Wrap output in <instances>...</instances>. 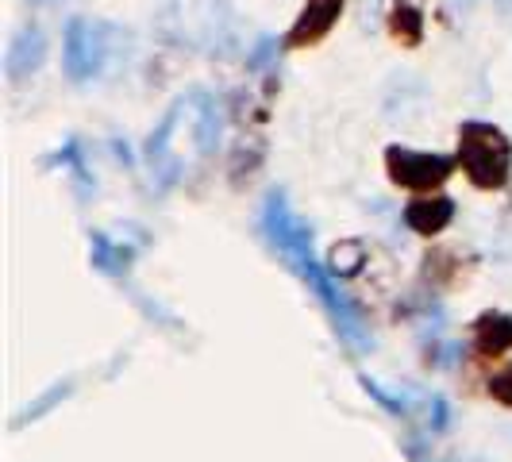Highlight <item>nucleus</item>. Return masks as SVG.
<instances>
[{"instance_id": "obj_16", "label": "nucleus", "mask_w": 512, "mask_h": 462, "mask_svg": "<svg viewBox=\"0 0 512 462\" xmlns=\"http://www.w3.org/2000/svg\"><path fill=\"white\" fill-rule=\"evenodd\" d=\"M362 382V389H366V393H370V397H374V401H378V405H382L385 412H393V416H405V401H401V397H393V393H385L382 385L374 382V378H359Z\"/></svg>"}, {"instance_id": "obj_1", "label": "nucleus", "mask_w": 512, "mask_h": 462, "mask_svg": "<svg viewBox=\"0 0 512 462\" xmlns=\"http://www.w3.org/2000/svg\"><path fill=\"white\" fill-rule=\"evenodd\" d=\"M262 231H266L270 247L285 258V266H289V270L312 289V297L324 305L335 335H339L355 355L370 351V347H374V335H370V328H366L362 312L347 301V293L335 285V278L324 270V262L316 258V251H312V228L289 208V197H285L282 189H274V193L266 197V208H262Z\"/></svg>"}, {"instance_id": "obj_15", "label": "nucleus", "mask_w": 512, "mask_h": 462, "mask_svg": "<svg viewBox=\"0 0 512 462\" xmlns=\"http://www.w3.org/2000/svg\"><path fill=\"white\" fill-rule=\"evenodd\" d=\"M486 393L497 401V405H505V409H512V366H505V370H497L493 378L486 382Z\"/></svg>"}, {"instance_id": "obj_14", "label": "nucleus", "mask_w": 512, "mask_h": 462, "mask_svg": "<svg viewBox=\"0 0 512 462\" xmlns=\"http://www.w3.org/2000/svg\"><path fill=\"white\" fill-rule=\"evenodd\" d=\"M282 47H285V43H278L274 35H262L255 47H251V54H247V70H251V74L266 70V66L278 58V51H282Z\"/></svg>"}, {"instance_id": "obj_7", "label": "nucleus", "mask_w": 512, "mask_h": 462, "mask_svg": "<svg viewBox=\"0 0 512 462\" xmlns=\"http://www.w3.org/2000/svg\"><path fill=\"white\" fill-rule=\"evenodd\" d=\"M343 4H347V0H305L297 24L289 27V35H285V47H289V51L316 47V43L335 27L339 12H343Z\"/></svg>"}, {"instance_id": "obj_3", "label": "nucleus", "mask_w": 512, "mask_h": 462, "mask_svg": "<svg viewBox=\"0 0 512 462\" xmlns=\"http://www.w3.org/2000/svg\"><path fill=\"white\" fill-rule=\"evenodd\" d=\"M120 43H128V31L104 20H85L74 16L66 24V47H62V62H66V77L85 85L93 77L104 74V66L116 58Z\"/></svg>"}, {"instance_id": "obj_13", "label": "nucleus", "mask_w": 512, "mask_h": 462, "mask_svg": "<svg viewBox=\"0 0 512 462\" xmlns=\"http://www.w3.org/2000/svg\"><path fill=\"white\" fill-rule=\"evenodd\" d=\"M70 393H74V382H54L51 389L43 393V397H35V401H31V405H27V409L20 412L16 420H12V428L20 432L24 424H35V420H43V416H47V412H51L54 405H62V401H66Z\"/></svg>"}, {"instance_id": "obj_19", "label": "nucleus", "mask_w": 512, "mask_h": 462, "mask_svg": "<svg viewBox=\"0 0 512 462\" xmlns=\"http://www.w3.org/2000/svg\"><path fill=\"white\" fill-rule=\"evenodd\" d=\"M447 8H451V12H470V8H474V0H447Z\"/></svg>"}, {"instance_id": "obj_2", "label": "nucleus", "mask_w": 512, "mask_h": 462, "mask_svg": "<svg viewBox=\"0 0 512 462\" xmlns=\"http://www.w3.org/2000/svg\"><path fill=\"white\" fill-rule=\"evenodd\" d=\"M459 166L474 189H505L512 178V139L489 120H462Z\"/></svg>"}, {"instance_id": "obj_8", "label": "nucleus", "mask_w": 512, "mask_h": 462, "mask_svg": "<svg viewBox=\"0 0 512 462\" xmlns=\"http://www.w3.org/2000/svg\"><path fill=\"white\" fill-rule=\"evenodd\" d=\"M470 351L478 359H501L512 351V316L509 312H482L470 324Z\"/></svg>"}, {"instance_id": "obj_18", "label": "nucleus", "mask_w": 512, "mask_h": 462, "mask_svg": "<svg viewBox=\"0 0 512 462\" xmlns=\"http://www.w3.org/2000/svg\"><path fill=\"white\" fill-rule=\"evenodd\" d=\"M432 432H443V428H447V424H451V409H447V401H443V397H432Z\"/></svg>"}, {"instance_id": "obj_21", "label": "nucleus", "mask_w": 512, "mask_h": 462, "mask_svg": "<svg viewBox=\"0 0 512 462\" xmlns=\"http://www.w3.org/2000/svg\"><path fill=\"white\" fill-rule=\"evenodd\" d=\"M27 4H51V0H27Z\"/></svg>"}, {"instance_id": "obj_17", "label": "nucleus", "mask_w": 512, "mask_h": 462, "mask_svg": "<svg viewBox=\"0 0 512 462\" xmlns=\"http://www.w3.org/2000/svg\"><path fill=\"white\" fill-rule=\"evenodd\" d=\"M382 4L385 0H359V27L362 31H374L382 24Z\"/></svg>"}, {"instance_id": "obj_10", "label": "nucleus", "mask_w": 512, "mask_h": 462, "mask_svg": "<svg viewBox=\"0 0 512 462\" xmlns=\"http://www.w3.org/2000/svg\"><path fill=\"white\" fill-rule=\"evenodd\" d=\"M189 112H193V135H197V151L201 154H212L220 147V131H224V112H220V104L212 93L205 89H193L189 93Z\"/></svg>"}, {"instance_id": "obj_4", "label": "nucleus", "mask_w": 512, "mask_h": 462, "mask_svg": "<svg viewBox=\"0 0 512 462\" xmlns=\"http://www.w3.org/2000/svg\"><path fill=\"white\" fill-rule=\"evenodd\" d=\"M459 158L451 154H439V151H412V147H385V174L393 185L401 189H412V193H432L439 189L443 181L455 174Z\"/></svg>"}, {"instance_id": "obj_12", "label": "nucleus", "mask_w": 512, "mask_h": 462, "mask_svg": "<svg viewBox=\"0 0 512 462\" xmlns=\"http://www.w3.org/2000/svg\"><path fill=\"white\" fill-rule=\"evenodd\" d=\"M93 266L101 270V274H124L131 262V247L124 243H116V239H108L104 231H93Z\"/></svg>"}, {"instance_id": "obj_11", "label": "nucleus", "mask_w": 512, "mask_h": 462, "mask_svg": "<svg viewBox=\"0 0 512 462\" xmlns=\"http://www.w3.org/2000/svg\"><path fill=\"white\" fill-rule=\"evenodd\" d=\"M389 31L401 47H420L424 43V12L412 0H397L389 12Z\"/></svg>"}, {"instance_id": "obj_20", "label": "nucleus", "mask_w": 512, "mask_h": 462, "mask_svg": "<svg viewBox=\"0 0 512 462\" xmlns=\"http://www.w3.org/2000/svg\"><path fill=\"white\" fill-rule=\"evenodd\" d=\"M493 4H497L501 12H512V0H493Z\"/></svg>"}, {"instance_id": "obj_6", "label": "nucleus", "mask_w": 512, "mask_h": 462, "mask_svg": "<svg viewBox=\"0 0 512 462\" xmlns=\"http://www.w3.org/2000/svg\"><path fill=\"white\" fill-rule=\"evenodd\" d=\"M43 62H47V35L39 24H24L4 51V74H8V81L20 85V81L39 74Z\"/></svg>"}, {"instance_id": "obj_9", "label": "nucleus", "mask_w": 512, "mask_h": 462, "mask_svg": "<svg viewBox=\"0 0 512 462\" xmlns=\"http://www.w3.org/2000/svg\"><path fill=\"white\" fill-rule=\"evenodd\" d=\"M455 212H459V205H455L451 197L436 193V197L409 201V205H405V224H409V231H416V235H428V239H432V235L451 228Z\"/></svg>"}, {"instance_id": "obj_5", "label": "nucleus", "mask_w": 512, "mask_h": 462, "mask_svg": "<svg viewBox=\"0 0 512 462\" xmlns=\"http://www.w3.org/2000/svg\"><path fill=\"white\" fill-rule=\"evenodd\" d=\"M181 112H185V97L166 112V120H162L158 131H151V139H147V166H151V181L158 189H170V185L181 178V158L170 151V135L178 131Z\"/></svg>"}]
</instances>
